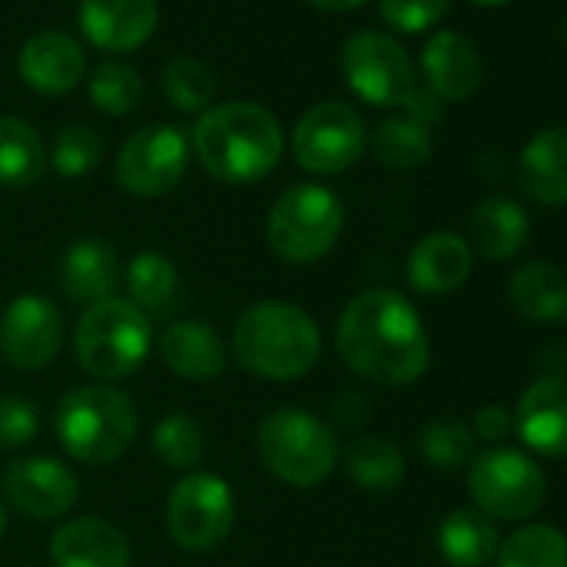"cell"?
I'll return each mask as SVG.
<instances>
[{"instance_id": "obj_1", "label": "cell", "mask_w": 567, "mask_h": 567, "mask_svg": "<svg viewBox=\"0 0 567 567\" xmlns=\"http://www.w3.org/2000/svg\"><path fill=\"white\" fill-rule=\"evenodd\" d=\"M334 348L348 371L381 388H408L431 364V338L417 308L388 288L348 301L334 328Z\"/></svg>"}, {"instance_id": "obj_2", "label": "cell", "mask_w": 567, "mask_h": 567, "mask_svg": "<svg viewBox=\"0 0 567 567\" xmlns=\"http://www.w3.org/2000/svg\"><path fill=\"white\" fill-rule=\"evenodd\" d=\"M321 328L318 321L291 301H257L250 305L230 334V351L237 364L274 384H291L308 378L321 361Z\"/></svg>"}, {"instance_id": "obj_3", "label": "cell", "mask_w": 567, "mask_h": 567, "mask_svg": "<svg viewBox=\"0 0 567 567\" xmlns=\"http://www.w3.org/2000/svg\"><path fill=\"white\" fill-rule=\"evenodd\" d=\"M190 144L210 177L224 184H254L280 164L284 131L267 107L230 101L200 114Z\"/></svg>"}, {"instance_id": "obj_4", "label": "cell", "mask_w": 567, "mask_h": 567, "mask_svg": "<svg viewBox=\"0 0 567 567\" xmlns=\"http://www.w3.org/2000/svg\"><path fill=\"white\" fill-rule=\"evenodd\" d=\"M137 404L114 384H84L61 398L54 431L68 457L104 467L121 461L137 437Z\"/></svg>"}, {"instance_id": "obj_5", "label": "cell", "mask_w": 567, "mask_h": 567, "mask_svg": "<svg viewBox=\"0 0 567 567\" xmlns=\"http://www.w3.org/2000/svg\"><path fill=\"white\" fill-rule=\"evenodd\" d=\"M74 361L97 384H114L144 368L154 348V328L127 298H104L87 305L74 324Z\"/></svg>"}, {"instance_id": "obj_6", "label": "cell", "mask_w": 567, "mask_h": 567, "mask_svg": "<svg viewBox=\"0 0 567 567\" xmlns=\"http://www.w3.org/2000/svg\"><path fill=\"white\" fill-rule=\"evenodd\" d=\"M257 454L280 484L311 491L334 474L341 461V441L318 414L301 408H277L257 427Z\"/></svg>"}, {"instance_id": "obj_7", "label": "cell", "mask_w": 567, "mask_h": 567, "mask_svg": "<svg viewBox=\"0 0 567 567\" xmlns=\"http://www.w3.org/2000/svg\"><path fill=\"white\" fill-rule=\"evenodd\" d=\"M344 230V204L324 184L284 190L267 210V247L288 264H315L334 250Z\"/></svg>"}, {"instance_id": "obj_8", "label": "cell", "mask_w": 567, "mask_h": 567, "mask_svg": "<svg viewBox=\"0 0 567 567\" xmlns=\"http://www.w3.org/2000/svg\"><path fill=\"white\" fill-rule=\"evenodd\" d=\"M467 494L491 520H527L547 497L540 464L517 447H487L467 464Z\"/></svg>"}, {"instance_id": "obj_9", "label": "cell", "mask_w": 567, "mask_h": 567, "mask_svg": "<svg viewBox=\"0 0 567 567\" xmlns=\"http://www.w3.org/2000/svg\"><path fill=\"white\" fill-rule=\"evenodd\" d=\"M164 524L181 550L190 554L217 550L237 524V501L230 484L220 474H207V471L184 474L167 491Z\"/></svg>"}, {"instance_id": "obj_10", "label": "cell", "mask_w": 567, "mask_h": 567, "mask_svg": "<svg viewBox=\"0 0 567 567\" xmlns=\"http://www.w3.org/2000/svg\"><path fill=\"white\" fill-rule=\"evenodd\" d=\"M368 147V127L364 117L344 104V101H324L305 111V117L295 124L291 134V151L295 161L308 174H344L361 161Z\"/></svg>"}, {"instance_id": "obj_11", "label": "cell", "mask_w": 567, "mask_h": 567, "mask_svg": "<svg viewBox=\"0 0 567 567\" xmlns=\"http://www.w3.org/2000/svg\"><path fill=\"white\" fill-rule=\"evenodd\" d=\"M341 71L348 87L374 107H404L417 87L408 51L381 31H358L344 41Z\"/></svg>"}, {"instance_id": "obj_12", "label": "cell", "mask_w": 567, "mask_h": 567, "mask_svg": "<svg viewBox=\"0 0 567 567\" xmlns=\"http://www.w3.org/2000/svg\"><path fill=\"white\" fill-rule=\"evenodd\" d=\"M190 147L184 131L171 124H147L134 131L117 154V184L134 197H164L187 174Z\"/></svg>"}, {"instance_id": "obj_13", "label": "cell", "mask_w": 567, "mask_h": 567, "mask_svg": "<svg viewBox=\"0 0 567 567\" xmlns=\"http://www.w3.org/2000/svg\"><path fill=\"white\" fill-rule=\"evenodd\" d=\"M0 491H4L14 511L34 520H58L68 511H74L81 497L78 474L64 461L48 454L14 457L0 471Z\"/></svg>"}, {"instance_id": "obj_14", "label": "cell", "mask_w": 567, "mask_h": 567, "mask_svg": "<svg viewBox=\"0 0 567 567\" xmlns=\"http://www.w3.org/2000/svg\"><path fill=\"white\" fill-rule=\"evenodd\" d=\"M64 344V315L44 295H18L0 315V354L21 371L48 368Z\"/></svg>"}, {"instance_id": "obj_15", "label": "cell", "mask_w": 567, "mask_h": 567, "mask_svg": "<svg viewBox=\"0 0 567 567\" xmlns=\"http://www.w3.org/2000/svg\"><path fill=\"white\" fill-rule=\"evenodd\" d=\"M514 414V434L540 457H567V374H544L530 381Z\"/></svg>"}, {"instance_id": "obj_16", "label": "cell", "mask_w": 567, "mask_h": 567, "mask_svg": "<svg viewBox=\"0 0 567 567\" xmlns=\"http://www.w3.org/2000/svg\"><path fill=\"white\" fill-rule=\"evenodd\" d=\"M471 270H474V250L454 230L424 234L408 254V284L424 298H444L461 291Z\"/></svg>"}, {"instance_id": "obj_17", "label": "cell", "mask_w": 567, "mask_h": 567, "mask_svg": "<svg viewBox=\"0 0 567 567\" xmlns=\"http://www.w3.org/2000/svg\"><path fill=\"white\" fill-rule=\"evenodd\" d=\"M54 567H131V540L127 534L94 514L74 517L51 534L48 544Z\"/></svg>"}, {"instance_id": "obj_18", "label": "cell", "mask_w": 567, "mask_h": 567, "mask_svg": "<svg viewBox=\"0 0 567 567\" xmlns=\"http://www.w3.org/2000/svg\"><path fill=\"white\" fill-rule=\"evenodd\" d=\"M84 51L64 31H41L24 41L18 68L31 91L44 97H58L74 91L84 81Z\"/></svg>"}, {"instance_id": "obj_19", "label": "cell", "mask_w": 567, "mask_h": 567, "mask_svg": "<svg viewBox=\"0 0 567 567\" xmlns=\"http://www.w3.org/2000/svg\"><path fill=\"white\" fill-rule=\"evenodd\" d=\"M157 28V0H81V31L101 51H137Z\"/></svg>"}, {"instance_id": "obj_20", "label": "cell", "mask_w": 567, "mask_h": 567, "mask_svg": "<svg viewBox=\"0 0 567 567\" xmlns=\"http://www.w3.org/2000/svg\"><path fill=\"white\" fill-rule=\"evenodd\" d=\"M421 71H424V87H431L444 104H461L474 97L484 78L481 54L474 51L471 41H464L454 31H441L424 44Z\"/></svg>"}, {"instance_id": "obj_21", "label": "cell", "mask_w": 567, "mask_h": 567, "mask_svg": "<svg viewBox=\"0 0 567 567\" xmlns=\"http://www.w3.org/2000/svg\"><path fill=\"white\" fill-rule=\"evenodd\" d=\"M58 284L71 301H78L84 308L97 305L104 298H114L117 284H121L117 250L104 237L74 240L58 264Z\"/></svg>"}, {"instance_id": "obj_22", "label": "cell", "mask_w": 567, "mask_h": 567, "mask_svg": "<svg viewBox=\"0 0 567 567\" xmlns=\"http://www.w3.org/2000/svg\"><path fill=\"white\" fill-rule=\"evenodd\" d=\"M161 361L181 381L207 384L220 378L227 364V348L207 321H177L161 334Z\"/></svg>"}, {"instance_id": "obj_23", "label": "cell", "mask_w": 567, "mask_h": 567, "mask_svg": "<svg viewBox=\"0 0 567 567\" xmlns=\"http://www.w3.org/2000/svg\"><path fill=\"white\" fill-rule=\"evenodd\" d=\"M520 190L544 207L567 204V127H544L534 134L517 161Z\"/></svg>"}, {"instance_id": "obj_24", "label": "cell", "mask_w": 567, "mask_h": 567, "mask_svg": "<svg viewBox=\"0 0 567 567\" xmlns=\"http://www.w3.org/2000/svg\"><path fill=\"white\" fill-rule=\"evenodd\" d=\"M507 298L517 318L530 324H564L567 321V277L547 260L520 264L507 280Z\"/></svg>"}, {"instance_id": "obj_25", "label": "cell", "mask_w": 567, "mask_h": 567, "mask_svg": "<svg viewBox=\"0 0 567 567\" xmlns=\"http://www.w3.org/2000/svg\"><path fill=\"white\" fill-rule=\"evenodd\" d=\"M527 237H530V217L514 197L491 194L471 214V244L487 260L517 257Z\"/></svg>"}, {"instance_id": "obj_26", "label": "cell", "mask_w": 567, "mask_h": 567, "mask_svg": "<svg viewBox=\"0 0 567 567\" xmlns=\"http://www.w3.org/2000/svg\"><path fill=\"white\" fill-rule=\"evenodd\" d=\"M501 534L477 507H454L437 524V550L451 567H487L497 557Z\"/></svg>"}, {"instance_id": "obj_27", "label": "cell", "mask_w": 567, "mask_h": 567, "mask_svg": "<svg viewBox=\"0 0 567 567\" xmlns=\"http://www.w3.org/2000/svg\"><path fill=\"white\" fill-rule=\"evenodd\" d=\"M344 461H348L351 481L368 494H391L404 484V474H408V461L401 447L381 434L354 437Z\"/></svg>"}, {"instance_id": "obj_28", "label": "cell", "mask_w": 567, "mask_h": 567, "mask_svg": "<svg viewBox=\"0 0 567 567\" xmlns=\"http://www.w3.org/2000/svg\"><path fill=\"white\" fill-rule=\"evenodd\" d=\"M48 171V147L41 134L21 117H0V187H31Z\"/></svg>"}, {"instance_id": "obj_29", "label": "cell", "mask_w": 567, "mask_h": 567, "mask_svg": "<svg viewBox=\"0 0 567 567\" xmlns=\"http://www.w3.org/2000/svg\"><path fill=\"white\" fill-rule=\"evenodd\" d=\"M124 288H127V301L137 311H144L147 318H157L174 308L181 277H177V267L171 257H164L157 250H144L127 264Z\"/></svg>"}, {"instance_id": "obj_30", "label": "cell", "mask_w": 567, "mask_h": 567, "mask_svg": "<svg viewBox=\"0 0 567 567\" xmlns=\"http://www.w3.org/2000/svg\"><path fill=\"white\" fill-rule=\"evenodd\" d=\"M494 567H567V534L550 524H524L497 544Z\"/></svg>"}, {"instance_id": "obj_31", "label": "cell", "mask_w": 567, "mask_h": 567, "mask_svg": "<svg viewBox=\"0 0 567 567\" xmlns=\"http://www.w3.org/2000/svg\"><path fill=\"white\" fill-rule=\"evenodd\" d=\"M374 157L388 167V171H417L431 161L434 154V141H431V127L417 124L414 117H391L378 127L374 141Z\"/></svg>"}, {"instance_id": "obj_32", "label": "cell", "mask_w": 567, "mask_h": 567, "mask_svg": "<svg viewBox=\"0 0 567 567\" xmlns=\"http://www.w3.org/2000/svg\"><path fill=\"white\" fill-rule=\"evenodd\" d=\"M474 431L471 424H464L461 417H431L421 431H417V451L431 467L441 471H454L471 464L474 457Z\"/></svg>"}, {"instance_id": "obj_33", "label": "cell", "mask_w": 567, "mask_h": 567, "mask_svg": "<svg viewBox=\"0 0 567 567\" xmlns=\"http://www.w3.org/2000/svg\"><path fill=\"white\" fill-rule=\"evenodd\" d=\"M151 447L157 461L171 471H190L204 457V427L190 414H167L151 431Z\"/></svg>"}, {"instance_id": "obj_34", "label": "cell", "mask_w": 567, "mask_h": 567, "mask_svg": "<svg viewBox=\"0 0 567 567\" xmlns=\"http://www.w3.org/2000/svg\"><path fill=\"white\" fill-rule=\"evenodd\" d=\"M161 87L177 111L197 114V111L210 107V101L217 94V78L197 58H174L161 74Z\"/></svg>"}, {"instance_id": "obj_35", "label": "cell", "mask_w": 567, "mask_h": 567, "mask_svg": "<svg viewBox=\"0 0 567 567\" xmlns=\"http://www.w3.org/2000/svg\"><path fill=\"white\" fill-rule=\"evenodd\" d=\"M87 94H91V104L101 114L124 117V114H131V111L141 107V101H144V81L127 64H101L91 74Z\"/></svg>"}, {"instance_id": "obj_36", "label": "cell", "mask_w": 567, "mask_h": 567, "mask_svg": "<svg viewBox=\"0 0 567 567\" xmlns=\"http://www.w3.org/2000/svg\"><path fill=\"white\" fill-rule=\"evenodd\" d=\"M104 157V141L87 124H68L51 151V164L61 177H84L91 174Z\"/></svg>"}, {"instance_id": "obj_37", "label": "cell", "mask_w": 567, "mask_h": 567, "mask_svg": "<svg viewBox=\"0 0 567 567\" xmlns=\"http://www.w3.org/2000/svg\"><path fill=\"white\" fill-rule=\"evenodd\" d=\"M451 11V0H381V18L401 34H424L441 24Z\"/></svg>"}, {"instance_id": "obj_38", "label": "cell", "mask_w": 567, "mask_h": 567, "mask_svg": "<svg viewBox=\"0 0 567 567\" xmlns=\"http://www.w3.org/2000/svg\"><path fill=\"white\" fill-rule=\"evenodd\" d=\"M41 431V414L34 401L8 394L0 398V451H18L31 444Z\"/></svg>"}, {"instance_id": "obj_39", "label": "cell", "mask_w": 567, "mask_h": 567, "mask_svg": "<svg viewBox=\"0 0 567 567\" xmlns=\"http://www.w3.org/2000/svg\"><path fill=\"white\" fill-rule=\"evenodd\" d=\"M471 431H474V437H481L487 444H501L507 434H514V414L501 404H484V408H477Z\"/></svg>"}, {"instance_id": "obj_40", "label": "cell", "mask_w": 567, "mask_h": 567, "mask_svg": "<svg viewBox=\"0 0 567 567\" xmlns=\"http://www.w3.org/2000/svg\"><path fill=\"white\" fill-rule=\"evenodd\" d=\"M404 111H408V117H414L417 124L431 127V124L444 121V111H447V104H444V101H441V97H437L431 87L417 84V87L411 91V97H408Z\"/></svg>"}, {"instance_id": "obj_41", "label": "cell", "mask_w": 567, "mask_h": 567, "mask_svg": "<svg viewBox=\"0 0 567 567\" xmlns=\"http://www.w3.org/2000/svg\"><path fill=\"white\" fill-rule=\"evenodd\" d=\"M308 4H315L321 11H354V8H364L368 0H308Z\"/></svg>"}, {"instance_id": "obj_42", "label": "cell", "mask_w": 567, "mask_h": 567, "mask_svg": "<svg viewBox=\"0 0 567 567\" xmlns=\"http://www.w3.org/2000/svg\"><path fill=\"white\" fill-rule=\"evenodd\" d=\"M8 534V511H4V501H0V540Z\"/></svg>"}, {"instance_id": "obj_43", "label": "cell", "mask_w": 567, "mask_h": 567, "mask_svg": "<svg viewBox=\"0 0 567 567\" xmlns=\"http://www.w3.org/2000/svg\"><path fill=\"white\" fill-rule=\"evenodd\" d=\"M471 4H481V8H494V4H507V0H471Z\"/></svg>"}, {"instance_id": "obj_44", "label": "cell", "mask_w": 567, "mask_h": 567, "mask_svg": "<svg viewBox=\"0 0 567 567\" xmlns=\"http://www.w3.org/2000/svg\"><path fill=\"white\" fill-rule=\"evenodd\" d=\"M21 567H38V564H21Z\"/></svg>"}]
</instances>
